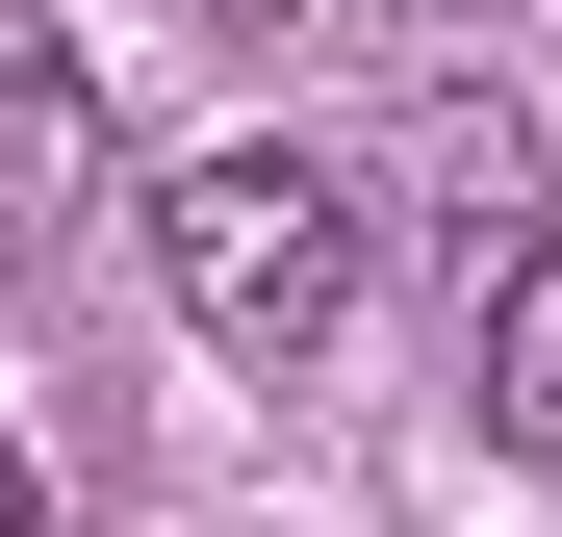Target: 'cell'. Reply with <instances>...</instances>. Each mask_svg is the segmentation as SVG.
<instances>
[{
	"mask_svg": "<svg viewBox=\"0 0 562 537\" xmlns=\"http://www.w3.org/2000/svg\"><path fill=\"white\" fill-rule=\"evenodd\" d=\"M103 77H77V26H0V256H52L77 205H103Z\"/></svg>",
	"mask_w": 562,
	"mask_h": 537,
	"instance_id": "2",
	"label": "cell"
},
{
	"mask_svg": "<svg viewBox=\"0 0 562 537\" xmlns=\"http://www.w3.org/2000/svg\"><path fill=\"white\" fill-rule=\"evenodd\" d=\"M154 282H179V333H205V358H256V384H281V358H333L358 333V179L333 154H179L154 179Z\"/></svg>",
	"mask_w": 562,
	"mask_h": 537,
	"instance_id": "1",
	"label": "cell"
},
{
	"mask_svg": "<svg viewBox=\"0 0 562 537\" xmlns=\"http://www.w3.org/2000/svg\"><path fill=\"white\" fill-rule=\"evenodd\" d=\"M0 537H52V461H26V435H0Z\"/></svg>",
	"mask_w": 562,
	"mask_h": 537,
	"instance_id": "4",
	"label": "cell"
},
{
	"mask_svg": "<svg viewBox=\"0 0 562 537\" xmlns=\"http://www.w3.org/2000/svg\"><path fill=\"white\" fill-rule=\"evenodd\" d=\"M460 384H486V435H512V461H562V231H512V256H486Z\"/></svg>",
	"mask_w": 562,
	"mask_h": 537,
	"instance_id": "3",
	"label": "cell"
}]
</instances>
